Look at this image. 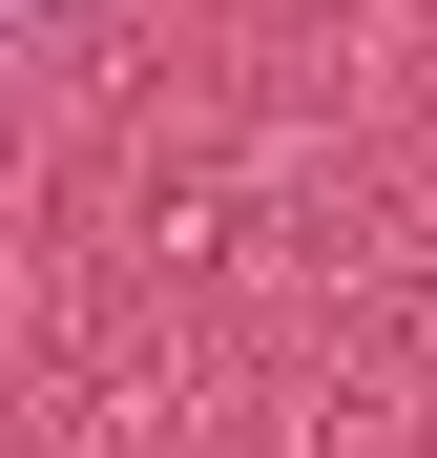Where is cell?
<instances>
[{"mask_svg": "<svg viewBox=\"0 0 437 458\" xmlns=\"http://www.w3.org/2000/svg\"><path fill=\"white\" fill-rule=\"evenodd\" d=\"M21 21H42V0H21Z\"/></svg>", "mask_w": 437, "mask_h": 458, "instance_id": "6da1fadb", "label": "cell"}]
</instances>
